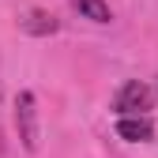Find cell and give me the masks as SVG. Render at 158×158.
Returning <instances> with one entry per match:
<instances>
[{
	"label": "cell",
	"mask_w": 158,
	"mask_h": 158,
	"mask_svg": "<svg viewBox=\"0 0 158 158\" xmlns=\"http://www.w3.org/2000/svg\"><path fill=\"white\" fill-rule=\"evenodd\" d=\"M15 124H19V139H23L27 151H38V106H34V94L23 90L15 98Z\"/></svg>",
	"instance_id": "obj_1"
},
{
	"label": "cell",
	"mask_w": 158,
	"mask_h": 158,
	"mask_svg": "<svg viewBox=\"0 0 158 158\" xmlns=\"http://www.w3.org/2000/svg\"><path fill=\"white\" fill-rule=\"evenodd\" d=\"M23 30H30V34H53V30H56V19L45 15V11H30V15L23 19Z\"/></svg>",
	"instance_id": "obj_5"
},
{
	"label": "cell",
	"mask_w": 158,
	"mask_h": 158,
	"mask_svg": "<svg viewBox=\"0 0 158 158\" xmlns=\"http://www.w3.org/2000/svg\"><path fill=\"white\" fill-rule=\"evenodd\" d=\"M113 109H117V117L147 113V109H151V90L139 83V79H132V83H124L121 90H117V98H113Z\"/></svg>",
	"instance_id": "obj_2"
},
{
	"label": "cell",
	"mask_w": 158,
	"mask_h": 158,
	"mask_svg": "<svg viewBox=\"0 0 158 158\" xmlns=\"http://www.w3.org/2000/svg\"><path fill=\"white\" fill-rule=\"evenodd\" d=\"M75 8H79L83 19H90V23H109V19H113L106 0H75Z\"/></svg>",
	"instance_id": "obj_4"
},
{
	"label": "cell",
	"mask_w": 158,
	"mask_h": 158,
	"mask_svg": "<svg viewBox=\"0 0 158 158\" xmlns=\"http://www.w3.org/2000/svg\"><path fill=\"white\" fill-rule=\"evenodd\" d=\"M117 135L128 139V143H147L154 135V124L147 121L143 113H132V117H121V121H117Z\"/></svg>",
	"instance_id": "obj_3"
}]
</instances>
